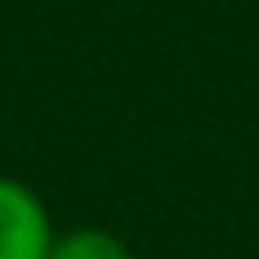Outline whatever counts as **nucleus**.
<instances>
[{
    "instance_id": "f257e3e1",
    "label": "nucleus",
    "mask_w": 259,
    "mask_h": 259,
    "mask_svg": "<svg viewBox=\"0 0 259 259\" xmlns=\"http://www.w3.org/2000/svg\"><path fill=\"white\" fill-rule=\"evenodd\" d=\"M52 216L26 182L0 177V259H48Z\"/></svg>"
},
{
    "instance_id": "f03ea898",
    "label": "nucleus",
    "mask_w": 259,
    "mask_h": 259,
    "mask_svg": "<svg viewBox=\"0 0 259 259\" xmlns=\"http://www.w3.org/2000/svg\"><path fill=\"white\" fill-rule=\"evenodd\" d=\"M48 259H134V255H130V246L112 229L78 225V229H65V233L52 238Z\"/></svg>"
}]
</instances>
